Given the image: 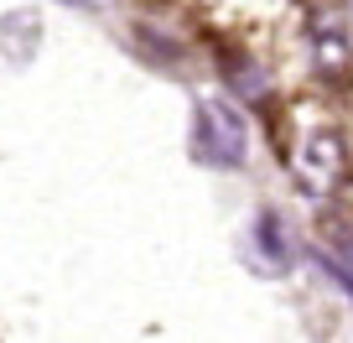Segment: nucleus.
Returning a JSON list of instances; mask_svg holds the SVG:
<instances>
[{
    "label": "nucleus",
    "instance_id": "obj_4",
    "mask_svg": "<svg viewBox=\"0 0 353 343\" xmlns=\"http://www.w3.org/2000/svg\"><path fill=\"white\" fill-rule=\"evenodd\" d=\"M254 260H260V271H270V276L291 271V260H296V239H291L286 219H281L276 208H265L260 219H254Z\"/></svg>",
    "mask_w": 353,
    "mask_h": 343
},
{
    "label": "nucleus",
    "instance_id": "obj_1",
    "mask_svg": "<svg viewBox=\"0 0 353 343\" xmlns=\"http://www.w3.org/2000/svg\"><path fill=\"white\" fill-rule=\"evenodd\" d=\"M192 151L208 166H244L250 156V125L229 99H203L198 125H192Z\"/></svg>",
    "mask_w": 353,
    "mask_h": 343
},
{
    "label": "nucleus",
    "instance_id": "obj_3",
    "mask_svg": "<svg viewBox=\"0 0 353 343\" xmlns=\"http://www.w3.org/2000/svg\"><path fill=\"white\" fill-rule=\"evenodd\" d=\"M343 161H348V151H343V135L332 130H312L307 141L296 146V156H291V172H296V182L307 193H332L343 182Z\"/></svg>",
    "mask_w": 353,
    "mask_h": 343
},
{
    "label": "nucleus",
    "instance_id": "obj_5",
    "mask_svg": "<svg viewBox=\"0 0 353 343\" xmlns=\"http://www.w3.org/2000/svg\"><path fill=\"white\" fill-rule=\"evenodd\" d=\"M37 47H42V16H37L32 6L0 16V57L11 68H26L37 57Z\"/></svg>",
    "mask_w": 353,
    "mask_h": 343
},
{
    "label": "nucleus",
    "instance_id": "obj_6",
    "mask_svg": "<svg viewBox=\"0 0 353 343\" xmlns=\"http://www.w3.org/2000/svg\"><path fill=\"white\" fill-rule=\"evenodd\" d=\"M63 6H73V11H104L110 0H63Z\"/></svg>",
    "mask_w": 353,
    "mask_h": 343
},
{
    "label": "nucleus",
    "instance_id": "obj_2",
    "mask_svg": "<svg viewBox=\"0 0 353 343\" xmlns=\"http://www.w3.org/2000/svg\"><path fill=\"white\" fill-rule=\"evenodd\" d=\"M307 42H312V63H317L322 78H332V84L353 78V37H348L343 11L317 6V11H312V26H307Z\"/></svg>",
    "mask_w": 353,
    "mask_h": 343
}]
</instances>
